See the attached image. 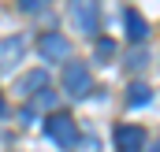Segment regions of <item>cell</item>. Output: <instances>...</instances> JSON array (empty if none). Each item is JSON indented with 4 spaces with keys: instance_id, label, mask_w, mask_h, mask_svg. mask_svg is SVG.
Wrapping results in <instances>:
<instances>
[{
    "instance_id": "obj_1",
    "label": "cell",
    "mask_w": 160,
    "mask_h": 152,
    "mask_svg": "<svg viewBox=\"0 0 160 152\" xmlns=\"http://www.w3.org/2000/svg\"><path fill=\"white\" fill-rule=\"evenodd\" d=\"M45 134H48L60 149H75V145H78V126H75V119L67 112L48 115V119H45Z\"/></svg>"
},
{
    "instance_id": "obj_2",
    "label": "cell",
    "mask_w": 160,
    "mask_h": 152,
    "mask_svg": "<svg viewBox=\"0 0 160 152\" xmlns=\"http://www.w3.org/2000/svg\"><path fill=\"white\" fill-rule=\"evenodd\" d=\"M63 89H67L71 97H86V93L93 89L89 67H86V63H75V59H67V63H63Z\"/></svg>"
},
{
    "instance_id": "obj_3",
    "label": "cell",
    "mask_w": 160,
    "mask_h": 152,
    "mask_svg": "<svg viewBox=\"0 0 160 152\" xmlns=\"http://www.w3.org/2000/svg\"><path fill=\"white\" fill-rule=\"evenodd\" d=\"M71 19L82 34H97V0H71Z\"/></svg>"
},
{
    "instance_id": "obj_4",
    "label": "cell",
    "mask_w": 160,
    "mask_h": 152,
    "mask_svg": "<svg viewBox=\"0 0 160 152\" xmlns=\"http://www.w3.org/2000/svg\"><path fill=\"white\" fill-rule=\"evenodd\" d=\"M38 52L45 59H52V63H67V52H71V41L63 37V34H45L38 41Z\"/></svg>"
},
{
    "instance_id": "obj_5",
    "label": "cell",
    "mask_w": 160,
    "mask_h": 152,
    "mask_svg": "<svg viewBox=\"0 0 160 152\" xmlns=\"http://www.w3.org/2000/svg\"><path fill=\"white\" fill-rule=\"evenodd\" d=\"M145 141H149L145 126H119V130H116V149L119 152H142Z\"/></svg>"
},
{
    "instance_id": "obj_6",
    "label": "cell",
    "mask_w": 160,
    "mask_h": 152,
    "mask_svg": "<svg viewBox=\"0 0 160 152\" xmlns=\"http://www.w3.org/2000/svg\"><path fill=\"white\" fill-rule=\"evenodd\" d=\"M22 48H26V41H22V37H4V41H0V71L15 67L19 56H22Z\"/></svg>"
},
{
    "instance_id": "obj_7",
    "label": "cell",
    "mask_w": 160,
    "mask_h": 152,
    "mask_svg": "<svg viewBox=\"0 0 160 152\" xmlns=\"http://www.w3.org/2000/svg\"><path fill=\"white\" fill-rule=\"evenodd\" d=\"M127 37L134 41V45H142V41L149 37V22H145L138 11H127Z\"/></svg>"
},
{
    "instance_id": "obj_8",
    "label": "cell",
    "mask_w": 160,
    "mask_h": 152,
    "mask_svg": "<svg viewBox=\"0 0 160 152\" xmlns=\"http://www.w3.org/2000/svg\"><path fill=\"white\" fill-rule=\"evenodd\" d=\"M45 82H48V74H45V71H26V78L19 82V93H22V97H34V93H41V89H45Z\"/></svg>"
},
{
    "instance_id": "obj_9",
    "label": "cell",
    "mask_w": 160,
    "mask_h": 152,
    "mask_svg": "<svg viewBox=\"0 0 160 152\" xmlns=\"http://www.w3.org/2000/svg\"><path fill=\"white\" fill-rule=\"evenodd\" d=\"M116 52H119V48H116V41H112V37H97V59H101V63H108Z\"/></svg>"
},
{
    "instance_id": "obj_10",
    "label": "cell",
    "mask_w": 160,
    "mask_h": 152,
    "mask_svg": "<svg viewBox=\"0 0 160 152\" xmlns=\"http://www.w3.org/2000/svg\"><path fill=\"white\" fill-rule=\"evenodd\" d=\"M149 97H153V93H149V85H142V82H134V85H130V100H134V104H142V100H149Z\"/></svg>"
},
{
    "instance_id": "obj_11",
    "label": "cell",
    "mask_w": 160,
    "mask_h": 152,
    "mask_svg": "<svg viewBox=\"0 0 160 152\" xmlns=\"http://www.w3.org/2000/svg\"><path fill=\"white\" fill-rule=\"evenodd\" d=\"M19 7L22 11H41V7H48V0H19Z\"/></svg>"
},
{
    "instance_id": "obj_12",
    "label": "cell",
    "mask_w": 160,
    "mask_h": 152,
    "mask_svg": "<svg viewBox=\"0 0 160 152\" xmlns=\"http://www.w3.org/2000/svg\"><path fill=\"white\" fill-rule=\"evenodd\" d=\"M4 112H8V104H4V93H0V115H4Z\"/></svg>"
},
{
    "instance_id": "obj_13",
    "label": "cell",
    "mask_w": 160,
    "mask_h": 152,
    "mask_svg": "<svg viewBox=\"0 0 160 152\" xmlns=\"http://www.w3.org/2000/svg\"><path fill=\"white\" fill-rule=\"evenodd\" d=\"M145 152H160V145H153V141H149V149H145Z\"/></svg>"
}]
</instances>
